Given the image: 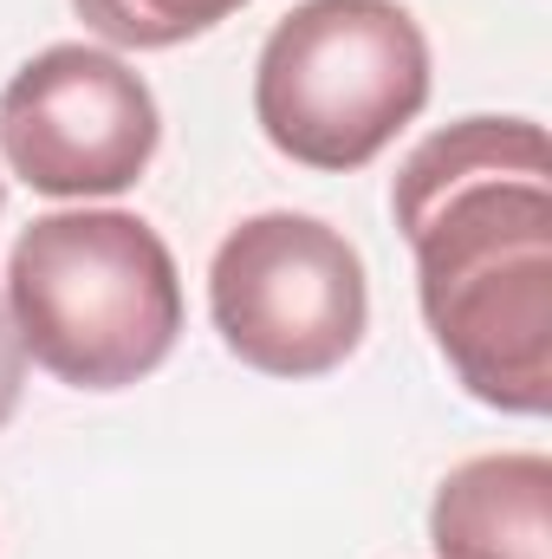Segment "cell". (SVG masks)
Returning a JSON list of instances; mask_svg holds the SVG:
<instances>
[{
  "label": "cell",
  "mask_w": 552,
  "mask_h": 559,
  "mask_svg": "<svg viewBox=\"0 0 552 559\" xmlns=\"http://www.w3.org/2000/svg\"><path fill=\"white\" fill-rule=\"evenodd\" d=\"M391 215L416 299L461 391L507 417L552 411V150L533 118H461L404 156Z\"/></svg>",
  "instance_id": "obj_1"
},
{
  "label": "cell",
  "mask_w": 552,
  "mask_h": 559,
  "mask_svg": "<svg viewBox=\"0 0 552 559\" xmlns=\"http://www.w3.org/2000/svg\"><path fill=\"white\" fill-rule=\"evenodd\" d=\"M7 312L33 365L72 391L149 378L182 332V280L163 235L124 209H59L26 222L7 261Z\"/></svg>",
  "instance_id": "obj_2"
},
{
  "label": "cell",
  "mask_w": 552,
  "mask_h": 559,
  "mask_svg": "<svg viewBox=\"0 0 552 559\" xmlns=\"http://www.w3.org/2000/svg\"><path fill=\"white\" fill-rule=\"evenodd\" d=\"M429 105V39L397 0H299L254 59V124L299 169H364Z\"/></svg>",
  "instance_id": "obj_3"
},
{
  "label": "cell",
  "mask_w": 552,
  "mask_h": 559,
  "mask_svg": "<svg viewBox=\"0 0 552 559\" xmlns=\"http://www.w3.org/2000/svg\"><path fill=\"white\" fill-rule=\"evenodd\" d=\"M208 312L221 345L261 378H325L371 325V286L358 248L319 222L267 209L228 228L208 261Z\"/></svg>",
  "instance_id": "obj_4"
},
{
  "label": "cell",
  "mask_w": 552,
  "mask_h": 559,
  "mask_svg": "<svg viewBox=\"0 0 552 559\" xmlns=\"http://www.w3.org/2000/svg\"><path fill=\"white\" fill-rule=\"evenodd\" d=\"M163 143L156 92L105 46H46L0 92L7 169L59 202L124 195Z\"/></svg>",
  "instance_id": "obj_5"
},
{
  "label": "cell",
  "mask_w": 552,
  "mask_h": 559,
  "mask_svg": "<svg viewBox=\"0 0 552 559\" xmlns=\"http://www.w3.org/2000/svg\"><path fill=\"white\" fill-rule=\"evenodd\" d=\"M435 559H552V462L540 449L475 455L429 501Z\"/></svg>",
  "instance_id": "obj_6"
},
{
  "label": "cell",
  "mask_w": 552,
  "mask_h": 559,
  "mask_svg": "<svg viewBox=\"0 0 552 559\" xmlns=\"http://www.w3.org/2000/svg\"><path fill=\"white\" fill-rule=\"evenodd\" d=\"M241 7L248 0H72V13L98 39L131 46V52H169L182 39H202L221 20H235Z\"/></svg>",
  "instance_id": "obj_7"
},
{
  "label": "cell",
  "mask_w": 552,
  "mask_h": 559,
  "mask_svg": "<svg viewBox=\"0 0 552 559\" xmlns=\"http://www.w3.org/2000/svg\"><path fill=\"white\" fill-rule=\"evenodd\" d=\"M20 391H26V345H20V325H13L7 293H0V429L20 411Z\"/></svg>",
  "instance_id": "obj_8"
},
{
  "label": "cell",
  "mask_w": 552,
  "mask_h": 559,
  "mask_svg": "<svg viewBox=\"0 0 552 559\" xmlns=\"http://www.w3.org/2000/svg\"><path fill=\"white\" fill-rule=\"evenodd\" d=\"M0 202H7V189H0Z\"/></svg>",
  "instance_id": "obj_9"
}]
</instances>
